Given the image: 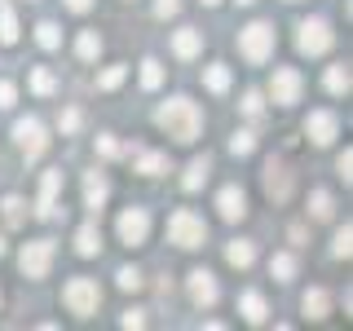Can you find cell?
Here are the masks:
<instances>
[{"instance_id":"1","label":"cell","mask_w":353,"mask_h":331,"mask_svg":"<svg viewBox=\"0 0 353 331\" xmlns=\"http://www.w3.org/2000/svg\"><path fill=\"white\" fill-rule=\"evenodd\" d=\"M159 124L168 128V137H176V141H194L203 119H199V106H194V102H185V97H172V102L159 110Z\"/></svg>"},{"instance_id":"2","label":"cell","mask_w":353,"mask_h":331,"mask_svg":"<svg viewBox=\"0 0 353 331\" xmlns=\"http://www.w3.org/2000/svg\"><path fill=\"white\" fill-rule=\"evenodd\" d=\"M168 243H176V248H199L203 243V221H199L194 212H172L168 217Z\"/></svg>"},{"instance_id":"3","label":"cell","mask_w":353,"mask_h":331,"mask_svg":"<svg viewBox=\"0 0 353 331\" xmlns=\"http://www.w3.org/2000/svg\"><path fill=\"white\" fill-rule=\"evenodd\" d=\"M62 301H66L71 314H93L97 301H102V292H97L93 279H71V283L62 287Z\"/></svg>"},{"instance_id":"4","label":"cell","mask_w":353,"mask_h":331,"mask_svg":"<svg viewBox=\"0 0 353 331\" xmlns=\"http://www.w3.org/2000/svg\"><path fill=\"white\" fill-rule=\"evenodd\" d=\"M239 49H243V58H248V62H265L274 53V31L265 27V22H252V27L239 36Z\"/></svg>"},{"instance_id":"5","label":"cell","mask_w":353,"mask_h":331,"mask_svg":"<svg viewBox=\"0 0 353 331\" xmlns=\"http://www.w3.org/2000/svg\"><path fill=\"white\" fill-rule=\"evenodd\" d=\"M18 265H22V274H27V279H44V274H49V265H53V243L49 239L27 243V248H22V257H18Z\"/></svg>"},{"instance_id":"6","label":"cell","mask_w":353,"mask_h":331,"mask_svg":"<svg viewBox=\"0 0 353 331\" xmlns=\"http://www.w3.org/2000/svg\"><path fill=\"white\" fill-rule=\"evenodd\" d=\"M14 137H18V146H22V154H27V159H40L44 146H49V137H44V124H40V119H22V124L14 128Z\"/></svg>"},{"instance_id":"7","label":"cell","mask_w":353,"mask_h":331,"mask_svg":"<svg viewBox=\"0 0 353 331\" xmlns=\"http://www.w3.org/2000/svg\"><path fill=\"white\" fill-rule=\"evenodd\" d=\"M150 234V217H146V208H128L124 217H119V239L128 243V248H137V243H146Z\"/></svg>"},{"instance_id":"8","label":"cell","mask_w":353,"mask_h":331,"mask_svg":"<svg viewBox=\"0 0 353 331\" xmlns=\"http://www.w3.org/2000/svg\"><path fill=\"white\" fill-rule=\"evenodd\" d=\"M301 53H327L331 49V31H327V22L323 18H314V22H301Z\"/></svg>"},{"instance_id":"9","label":"cell","mask_w":353,"mask_h":331,"mask_svg":"<svg viewBox=\"0 0 353 331\" xmlns=\"http://www.w3.org/2000/svg\"><path fill=\"white\" fill-rule=\"evenodd\" d=\"M270 93H274V102H279V106H292L296 97H301V75H296L292 66L274 71V88H270Z\"/></svg>"},{"instance_id":"10","label":"cell","mask_w":353,"mask_h":331,"mask_svg":"<svg viewBox=\"0 0 353 331\" xmlns=\"http://www.w3.org/2000/svg\"><path fill=\"white\" fill-rule=\"evenodd\" d=\"M265 190H270L274 199H287V190H292V172H287V163H279V159L265 163Z\"/></svg>"},{"instance_id":"11","label":"cell","mask_w":353,"mask_h":331,"mask_svg":"<svg viewBox=\"0 0 353 331\" xmlns=\"http://www.w3.org/2000/svg\"><path fill=\"white\" fill-rule=\"evenodd\" d=\"M305 132L318 141V146H327V141L336 137V115H331V110H314V115H309V124H305Z\"/></svg>"},{"instance_id":"12","label":"cell","mask_w":353,"mask_h":331,"mask_svg":"<svg viewBox=\"0 0 353 331\" xmlns=\"http://www.w3.org/2000/svg\"><path fill=\"white\" fill-rule=\"evenodd\" d=\"M216 208H221V217H225V221H239L243 212H248V199H243L239 185H225L221 199H216Z\"/></svg>"},{"instance_id":"13","label":"cell","mask_w":353,"mask_h":331,"mask_svg":"<svg viewBox=\"0 0 353 331\" xmlns=\"http://www.w3.org/2000/svg\"><path fill=\"white\" fill-rule=\"evenodd\" d=\"M190 296H194V305H212L216 301V279L208 270H194L190 274Z\"/></svg>"},{"instance_id":"14","label":"cell","mask_w":353,"mask_h":331,"mask_svg":"<svg viewBox=\"0 0 353 331\" xmlns=\"http://www.w3.org/2000/svg\"><path fill=\"white\" fill-rule=\"evenodd\" d=\"M58 190H62V172H44V185H40V208H36L40 217H53V212H58V208H53Z\"/></svg>"},{"instance_id":"15","label":"cell","mask_w":353,"mask_h":331,"mask_svg":"<svg viewBox=\"0 0 353 331\" xmlns=\"http://www.w3.org/2000/svg\"><path fill=\"white\" fill-rule=\"evenodd\" d=\"M172 49H176V58H194V53L203 49V36H199L194 27H181V31L172 36Z\"/></svg>"},{"instance_id":"16","label":"cell","mask_w":353,"mask_h":331,"mask_svg":"<svg viewBox=\"0 0 353 331\" xmlns=\"http://www.w3.org/2000/svg\"><path fill=\"white\" fill-rule=\"evenodd\" d=\"M225 261L234 265V270H248V265L256 261V248H252L248 239H239V243H230V248H225Z\"/></svg>"},{"instance_id":"17","label":"cell","mask_w":353,"mask_h":331,"mask_svg":"<svg viewBox=\"0 0 353 331\" xmlns=\"http://www.w3.org/2000/svg\"><path fill=\"white\" fill-rule=\"evenodd\" d=\"M239 309H243V318H248V323H265V314H270V309H265V296H261V292H243Z\"/></svg>"},{"instance_id":"18","label":"cell","mask_w":353,"mask_h":331,"mask_svg":"<svg viewBox=\"0 0 353 331\" xmlns=\"http://www.w3.org/2000/svg\"><path fill=\"white\" fill-rule=\"evenodd\" d=\"M84 199H88V208H93V212L102 208V199H106V177L102 172H88L84 177Z\"/></svg>"},{"instance_id":"19","label":"cell","mask_w":353,"mask_h":331,"mask_svg":"<svg viewBox=\"0 0 353 331\" xmlns=\"http://www.w3.org/2000/svg\"><path fill=\"white\" fill-rule=\"evenodd\" d=\"M208 172H212V163H208V159H194L190 168H185V177H181V185H185V190H199V185L208 181Z\"/></svg>"},{"instance_id":"20","label":"cell","mask_w":353,"mask_h":331,"mask_svg":"<svg viewBox=\"0 0 353 331\" xmlns=\"http://www.w3.org/2000/svg\"><path fill=\"white\" fill-rule=\"evenodd\" d=\"M0 40L5 44L18 40V18H14V9H9V0H0Z\"/></svg>"},{"instance_id":"21","label":"cell","mask_w":353,"mask_h":331,"mask_svg":"<svg viewBox=\"0 0 353 331\" xmlns=\"http://www.w3.org/2000/svg\"><path fill=\"white\" fill-rule=\"evenodd\" d=\"M163 168H168V159H163V154H137V172L141 177H159Z\"/></svg>"},{"instance_id":"22","label":"cell","mask_w":353,"mask_h":331,"mask_svg":"<svg viewBox=\"0 0 353 331\" xmlns=\"http://www.w3.org/2000/svg\"><path fill=\"white\" fill-rule=\"evenodd\" d=\"M75 248H80V257H93V252L102 248V239H97V230H93V225H84L80 234H75Z\"/></svg>"},{"instance_id":"23","label":"cell","mask_w":353,"mask_h":331,"mask_svg":"<svg viewBox=\"0 0 353 331\" xmlns=\"http://www.w3.org/2000/svg\"><path fill=\"white\" fill-rule=\"evenodd\" d=\"M327 88H331V93H349V66H331V71H327Z\"/></svg>"},{"instance_id":"24","label":"cell","mask_w":353,"mask_h":331,"mask_svg":"<svg viewBox=\"0 0 353 331\" xmlns=\"http://www.w3.org/2000/svg\"><path fill=\"white\" fill-rule=\"evenodd\" d=\"M203 80H208V88H212V93H225V88H230V71H225V66H208Z\"/></svg>"},{"instance_id":"25","label":"cell","mask_w":353,"mask_h":331,"mask_svg":"<svg viewBox=\"0 0 353 331\" xmlns=\"http://www.w3.org/2000/svg\"><path fill=\"white\" fill-rule=\"evenodd\" d=\"M36 40H40V49H58V44H62V36H58V27H53V22H40V27H36Z\"/></svg>"},{"instance_id":"26","label":"cell","mask_w":353,"mask_h":331,"mask_svg":"<svg viewBox=\"0 0 353 331\" xmlns=\"http://www.w3.org/2000/svg\"><path fill=\"white\" fill-rule=\"evenodd\" d=\"M141 84H146V88H159V84H163V66L154 62V58L141 62Z\"/></svg>"},{"instance_id":"27","label":"cell","mask_w":353,"mask_h":331,"mask_svg":"<svg viewBox=\"0 0 353 331\" xmlns=\"http://www.w3.org/2000/svg\"><path fill=\"white\" fill-rule=\"evenodd\" d=\"M309 212H314L318 221H327L331 217V194L327 190H314V199H309Z\"/></svg>"},{"instance_id":"28","label":"cell","mask_w":353,"mask_h":331,"mask_svg":"<svg viewBox=\"0 0 353 331\" xmlns=\"http://www.w3.org/2000/svg\"><path fill=\"white\" fill-rule=\"evenodd\" d=\"M305 314L309 318H323L327 314V292H309L305 296Z\"/></svg>"},{"instance_id":"29","label":"cell","mask_w":353,"mask_h":331,"mask_svg":"<svg viewBox=\"0 0 353 331\" xmlns=\"http://www.w3.org/2000/svg\"><path fill=\"white\" fill-rule=\"evenodd\" d=\"M124 75H128V66H106L102 80H97V88H119V84H124Z\"/></svg>"},{"instance_id":"30","label":"cell","mask_w":353,"mask_h":331,"mask_svg":"<svg viewBox=\"0 0 353 331\" xmlns=\"http://www.w3.org/2000/svg\"><path fill=\"white\" fill-rule=\"evenodd\" d=\"M270 274H279V279H292V274H296V261L287 257V252H279V257L270 261Z\"/></svg>"},{"instance_id":"31","label":"cell","mask_w":353,"mask_h":331,"mask_svg":"<svg viewBox=\"0 0 353 331\" xmlns=\"http://www.w3.org/2000/svg\"><path fill=\"white\" fill-rule=\"evenodd\" d=\"M75 49H80V58H97V49H102V40H97L93 31H84V36H80V44H75Z\"/></svg>"},{"instance_id":"32","label":"cell","mask_w":353,"mask_h":331,"mask_svg":"<svg viewBox=\"0 0 353 331\" xmlns=\"http://www.w3.org/2000/svg\"><path fill=\"white\" fill-rule=\"evenodd\" d=\"M252 146H256L252 132H234V137H230V150H234V154H252Z\"/></svg>"},{"instance_id":"33","label":"cell","mask_w":353,"mask_h":331,"mask_svg":"<svg viewBox=\"0 0 353 331\" xmlns=\"http://www.w3.org/2000/svg\"><path fill=\"white\" fill-rule=\"evenodd\" d=\"M53 84H58V80H53L44 66H40V71H31V88H36V93H53Z\"/></svg>"},{"instance_id":"34","label":"cell","mask_w":353,"mask_h":331,"mask_svg":"<svg viewBox=\"0 0 353 331\" xmlns=\"http://www.w3.org/2000/svg\"><path fill=\"white\" fill-rule=\"evenodd\" d=\"M5 221L9 225H22V199H14V194L5 199Z\"/></svg>"},{"instance_id":"35","label":"cell","mask_w":353,"mask_h":331,"mask_svg":"<svg viewBox=\"0 0 353 331\" xmlns=\"http://www.w3.org/2000/svg\"><path fill=\"white\" fill-rule=\"evenodd\" d=\"M119 287H124V292H137V287H141V274L137 270H119Z\"/></svg>"},{"instance_id":"36","label":"cell","mask_w":353,"mask_h":331,"mask_svg":"<svg viewBox=\"0 0 353 331\" xmlns=\"http://www.w3.org/2000/svg\"><path fill=\"white\" fill-rule=\"evenodd\" d=\"M14 97H18V88L9 84V80H0V110H9V106H14Z\"/></svg>"},{"instance_id":"37","label":"cell","mask_w":353,"mask_h":331,"mask_svg":"<svg viewBox=\"0 0 353 331\" xmlns=\"http://www.w3.org/2000/svg\"><path fill=\"white\" fill-rule=\"evenodd\" d=\"M58 124H62V132H75V128H80V110H62Z\"/></svg>"},{"instance_id":"38","label":"cell","mask_w":353,"mask_h":331,"mask_svg":"<svg viewBox=\"0 0 353 331\" xmlns=\"http://www.w3.org/2000/svg\"><path fill=\"white\" fill-rule=\"evenodd\" d=\"M349 239H353V234H349V225H345V230H340V234H336V257H349V248H353Z\"/></svg>"},{"instance_id":"39","label":"cell","mask_w":353,"mask_h":331,"mask_svg":"<svg viewBox=\"0 0 353 331\" xmlns=\"http://www.w3.org/2000/svg\"><path fill=\"white\" fill-rule=\"evenodd\" d=\"M176 9H181V0H159V5H154V14H159V18H172Z\"/></svg>"},{"instance_id":"40","label":"cell","mask_w":353,"mask_h":331,"mask_svg":"<svg viewBox=\"0 0 353 331\" xmlns=\"http://www.w3.org/2000/svg\"><path fill=\"white\" fill-rule=\"evenodd\" d=\"M243 110L256 119V115H261V93H248V97H243Z\"/></svg>"},{"instance_id":"41","label":"cell","mask_w":353,"mask_h":331,"mask_svg":"<svg viewBox=\"0 0 353 331\" xmlns=\"http://www.w3.org/2000/svg\"><path fill=\"white\" fill-rule=\"evenodd\" d=\"M97 150H102V154H119V141L115 137H97Z\"/></svg>"},{"instance_id":"42","label":"cell","mask_w":353,"mask_h":331,"mask_svg":"<svg viewBox=\"0 0 353 331\" xmlns=\"http://www.w3.org/2000/svg\"><path fill=\"white\" fill-rule=\"evenodd\" d=\"M66 5H71V9H75V14H84V9H88V5H93V0H66Z\"/></svg>"},{"instance_id":"43","label":"cell","mask_w":353,"mask_h":331,"mask_svg":"<svg viewBox=\"0 0 353 331\" xmlns=\"http://www.w3.org/2000/svg\"><path fill=\"white\" fill-rule=\"evenodd\" d=\"M203 5H216V0H203Z\"/></svg>"},{"instance_id":"44","label":"cell","mask_w":353,"mask_h":331,"mask_svg":"<svg viewBox=\"0 0 353 331\" xmlns=\"http://www.w3.org/2000/svg\"><path fill=\"white\" fill-rule=\"evenodd\" d=\"M239 5H252V0H239Z\"/></svg>"},{"instance_id":"45","label":"cell","mask_w":353,"mask_h":331,"mask_svg":"<svg viewBox=\"0 0 353 331\" xmlns=\"http://www.w3.org/2000/svg\"><path fill=\"white\" fill-rule=\"evenodd\" d=\"M0 252H5V243H0Z\"/></svg>"}]
</instances>
